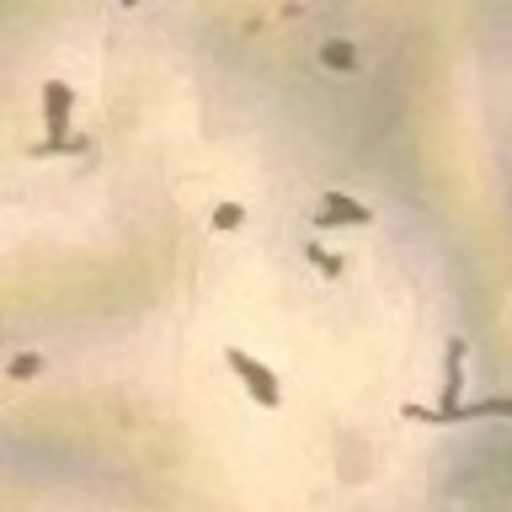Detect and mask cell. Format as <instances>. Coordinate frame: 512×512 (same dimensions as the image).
I'll list each match as a JSON object with an SVG mask.
<instances>
[{"label": "cell", "instance_id": "obj_1", "mask_svg": "<svg viewBox=\"0 0 512 512\" xmlns=\"http://www.w3.org/2000/svg\"><path fill=\"white\" fill-rule=\"evenodd\" d=\"M230 368H235V379L246 384V395L256 400V406H267V411H272V406H278V400H283V390H278V374H272L267 363H256L251 352L230 347Z\"/></svg>", "mask_w": 512, "mask_h": 512}, {"label": "cell", "instance_id": "obj_2", "mask_svg": "<svg viewBox=\"0 0 512 512\" xmlns=\"http://www.w3.org/2000/svg\"><path fill=\"white\" fill-rule=\"evenodd\" d=\"M70 107H75V96L64 80H48L43 86V118H48V134H54V144H64V134H70ZM48 144V150H54Z\"/></svg>", "mask_w": 512, "mask_h": 512}, {"label": "cell", "instance_id": "obj_3", "mask_svg": "<svg viewBox=\"0 0 512 512\" xmlns=\"http://www.w3.org/2000/svg\"><path fill=\"white\" fill-rule=\"evenodd\" d=\"M320 224H374V208L347 198V192H331V198L320 203Z\"/></svg>", "mask_w": 512, "mask_h": 512}, {"label": "cell", "instance_id": "obj_4", "mask_svg": "<svg viewBox=\"0 0 512 512\" xmlns=\"http://www.w3.org/2000/svg\"><path fill=\"white\" fill-rule=\"evenodd\" d=\"M459 395H464V342H448V363H443V406H459Z\"/></svg>", "mask_w": 512, "mask_h": 512}, {"label": "cell", "instance_id": "obj_5", "mask_svg": "<svg viewBox=\"0 0 512 512\" xmlns=\"http://www.w3.org/2000/svg\"><path fill=\"white\" fill-rule=\"evenodd\" d=\"M240 219H246V208H240V203H219V208H214V224H219V230H235Z\"/></svg>", "mask_w": 512, "mask_h": 512}, {"label": "cell", "instance_id": "obj_6", "mask_svg": "<svg viewBox=\"0 0 512 512\" xmlns=\"http://www.w3.org/2000/svg\"><path fill=\"white\" fill-rule=\"evenodd\" d=\"M304 256H310V262H315L320 272H326V278H336V272H342V262H336L331 251H320V246H310V251H304Z\"/></svg>", "mask_w": 512, "mask_h": 512}, {"label": "cell", "instance_id": "obj_7", "mask_svg": "<svg viewBox=\"0 0 512 512\" xmlns=\"http://www.w3.org/2000/svg\"><path fill=\"white\" fill-rule=\"evenodd\" d=\"M326 64H336V70H352V48H347V43H331V48H326Z\"/></svg>", "mask_w": 512, "mask_h": 512}]
</instances>
